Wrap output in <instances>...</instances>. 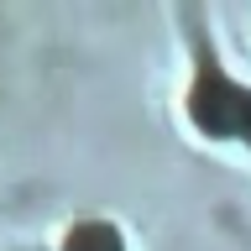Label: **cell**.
<instances>
[{
	"label": "cell",
	"instance_id": "1",
	"mask_svg": "<svg viewBox=\"0 0 251 251\" xmlns=\"http://www.w3.org/2000/svg\"><path fill=\"white\" fill-rule=\"evenodd\" d=\"M188 115L209 136L251 141V89H241L235 78L220 74L209 47H199V78H194V94H188Z\"/></svg>",
	"mask_w": 251,
	"mask_h": 251
},
{
	"label": "cell",
	"instance_id": "2",
	"mask_svg": "<svg viewBox=\"0 0 251 251\" xmlns=\"http://www.w3.org/2000/svg\"><path fill=\"white\" fill-rule=\"evenodd\" d=\"M68 251H126V241L110 220H84L68 230Z\"/></svg>",
	"mask_w": 251,
	"mask_h": 251
}]
</instances>
